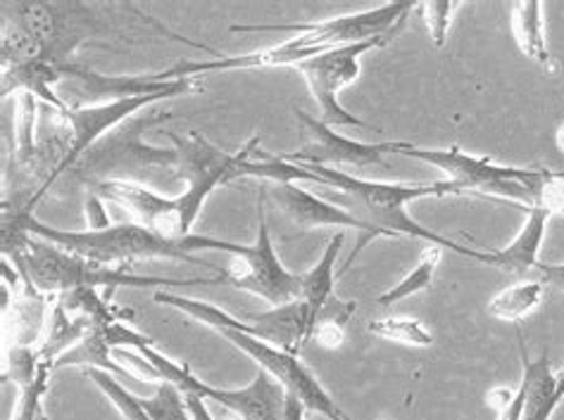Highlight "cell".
<instances>
[{
	"mask_svg": "<svg viewBox=\"0 0 564 420\" xmlns=\"http://www.w3.org/2000/svg\"><path fill=\"white\" fill-rule=\"evenodd\" d=\"M319 176L322 186L336 190V205L348 209V212L362 221L372 231L375 237H414L424 240L429 245L451 250L459 257H467L484 264L486 252L465 247L455 240L441 235L422 226L408 214V205L424 200V198H445V195H457V188L451 181L438 184H381V181H365V178L350 176L334 167H315V164H301Z\"/></svg>",
	"mask_w": 564,
	"mask_h": 420,
	"instance_id": "6da1fadb",
	"label": "cell"
},
{
	"mask_svg": "<svg viewBox=\"0 0 564 420\" xmlns=\"http://www.w3.org/2000/svg\"><path fill=\"white\" fill-rule=\"evenodd\" d=\"M3 252L18 264L32 295H65L77 288H188V285L227 283V276L217 278H155L124 272L122 266H102L77 257L48 240L29 235L26 231L6 223Z\"/></svg>",
	"mask_w": 564,
	"mask_h": 420,
	"instance_id": "7a4b0ae2",
	"label": "cell"
},
{
	"mask_svg": "<svg viewBox=\"0 0 564 420\" xmlns=\"http://www.w3.org/2000/svg\"><path fill=\"white\" fill-rule=\"evenodd\" d=\"M12 226L26 231L29 235H36L48 240V243L63 247L77 257H84L88 262H96L102 266H124L143 259H172L184 264H196L203 268L217 266L198 257V250H221L234 252L236 243L221 237L210 235H188L184 240H167L158 235L155 231L141 226V223H120V226H110L102 231H61L51 229L46 223L39 221L29 209L12 217Z\"/></svg>",
	"mask_w": 564,
	"mask_h": 420,
	"instance_id": "3957f363",
	"label": "cell"
},
{
	"mask_svg": "<svg viewBox=\"0 0 564 420\" xmlns=\"http://www.w3.org/2000/svg\"><path fill=\"white\" fill-rule=\"evenodd\" d=\"M180 164H176V181H184L186 190L176 198H167L165 217L158 223L155 233L167 240H184L196 226L207 198L219 188L227 186L236 178H241L243 162L258 153L260 136L250 139L239 153H225L210 141H205L200 133L191 131L186 136L180 133H167Z\"/></svg>",
	"mask_w": 564,
	"mask_h": 420,
	"instance_id": "277c9868",
	"label": "cell"
},
{
	"mask_svg": "<svg viewBox=\"0 0 564 420\" xmlns=\"http://www.w3.org/2000/svg\"><path fill=\"white\" fill-rule=\"evenodd\" d=\"M167 119H172V112H148L127 119L124 124L112 129L96 145L88 147L69 174H79L91 186L106 181L145 186V176L153 169L172 172L176 178L180 153L174 147H158L143 141L148 129L167 122Z\"/></svg>",
	"mask_w": 564,
	"mask_h": 420,
	"instance_id": "5b68a950",
	"label": "cell"
},
{
	"mask_svg": "<svg viewBox=\"0 0 564 420\" xmlns=\"http://www.w3.org/2000/svg\"><path fill=\"white\" fill-rule=\"evenodd\" d=\"M400 155L432 164L434 169L445 176V181H451L457 188V195L471 192L479 195V198H496L519 209L539 207L543 186L547 176H551L547 169L502 167V164H496L488 157L467 155L457 145L443 150H424L414 143H408V147Z\"/></svg>",
	"mask_w": 564,
	"mask_h": 420,
	"instance_id": "8992f818",
	"label": "cell"
},
{
	"mask_svg": "<svg viewBox=\"0 0 564 420\" xmlns=\"http://www.w3.org/2000/svg\"><path fill=\"white\" fill-rule=\"evenodd\" d=\"M417 8L410 0H398V3H386L372 10L340 14L315 24H236L231 26L234 34H267V32H291L289 38L295 48L322 55L326 51L355 46L377 36H391L393 26H403L408 14ZM395 34V32H393Z\"/></svg>",
	"mask_w": 564,
	"mask_h": 420,
	"instance_id": "52a82bcc",
	"label": "cell"
},
{
	"mask_svg": "<svg viewBox=\"0 0 564 420\" xmlns=\"http://www.w3.org/2000/svg\"><path fill=\"white\" fill-rule=\"evenodd\" d=\"M262 192V190H260ZM264 192L258 200V235L252 245H239L234 247V266L225 272L227 283L234 288L246 290L256 295L264 302L274 307L295 302L303 297V274H291L289 268L281 264L279 254L272 245L270 223H267L264 214Z\"/></svg>",
	"mask_w": 564,
	"mask_h": 420,
	"instance_id": "ba28073f",
	"label": "cell"
},
{
	"mask_svg": "<svg viewBox=\"0 0 564 420\" xmlns=\"http://www.w3.org/2000/svg\"><path fill=\"white\" fill-rule=\"evenodd\" d=\"M391 36H377L362 43H355V46L326 51L322 55H315L301 63L299 69L301 77L305 79L310 93L319 104V122L326 126H355V129H375L372 124L362 122L360 117L350 114L344 104L338 102V93L344 91L346 86L358 81L360 77V59L362 55L383 48Z\"/></svg>",
	"mask_w": 564,
	"mask_h": 420,
	"instance_id": "9c48e42d",
	"label": "cell"
},
{
	"mask_svg": "<svg viewBox=\"0 0 564 420\" xmlns=\"http://www.w3.org/2000/svg\"><path fill=\"white\" fill-rule=\"evenodd\" d=\"M215 333L225 338L229 344H234L236 350H241L246 356H250L262 371L270 373L274 380L284 385L286 393L299 397V401L307 411L322 413L329 420H350V416L340 409L334 397L322 387L313 371H310L295 354L274 347V344L264 342L256 335L239 333V330L217 328Z\"/></svg>",
	"mask_w": 564,
	"mask_h": 420,
	"instance_id": "30bf717a",
	"label": "cell"
},
{
	"mask_svg": "<svg viewBox=\"0 0 564 420\" xmlns=\"http://www.w3.org/2000/svg\"><path fill=\"white\" fill-rule=\"evenodd\" d=\"M295 117H299L307 143L301 150H293V153L279 155L281 159L293 164H315V167L334 169L338 164H350V167H383L386 157L400 155L408 147V141L362 143L346 139L305 110H295Z\"/></svg>",
	"mask_w": 564,
	"mask_h": 420,
	"instance_id": "8fae6325",
	"label": "cell"
},
{
	"mask_svg": "<svg viewBox=\"0 0 564 420\" xmlns=\"http://www.w3.org/2000/svg\"><path fill=\"white\" fill-rule=\"evenodd\" d=\"M12 12V24L32 36L46 63L69 65V55L91 32V12L82 5H46V3H20L6 5ZM10 22V20H6Z\"/></svg>",
	"mask_w": 564,
	"mask_h": 420,
	"instance_id": "7c38bea8",
	"label": "cell"
},
{
	"mask_svg": "<svg viewBox=\"0 0 564 420\" xmlns=\"http://www.w3.org/2000/svg\"><path fill=\"white\" fill-rule=\"evenodd\" d=\"M267 198L274 202V207L284 214L295 229L303 231H313V229H355L362 237L360 243L355 245V252L350 254V259L346 262L344 272L352 266L355 257L365 250L369 240H375L372 231H369L362 221L355 219L348 209L338 207L334 202H326L322 198H315L313 192H307L299 184H272L262 188Z\"/></svg>",
	"mask_w": 564,
	"mask_h": 420,
	"instance_id": "4fadbf2b",
	"label": "cell"
},
{
	"mask_svg": "<svg viewBox=\"0 0 564 420\" xmlns=\"http://www.w3.org/2000/svg\"><path fill=\"white\" fill-rule=\"evenodd\" d=\"M167 100L165 96H151V98H127V100H110V102H100V104H86V108H72L65 112L67 126H69V150L67 157L61 167L63 176L74 169L84 153L91 145H96L106 133L124 124L127 119L137 117L141 110H148L151 104Z\"/></svg>",
	"mask_w": 564,
	"mask_h": 420,
	"instance_id": "5bb4252c",
	"label": "cell"
},
{
	"mask_svg": "<svg viewBox=\"0 0 564 420\" xmlns=\"http://www.w3.org/2000/svg\"><path fill=\"white\" fill-rule=\"evenodd\" d=\"M63 74L82 86V91L88 100H127V98H180L200 93L203 84L198 79H174V81H158L153 74H141V77H108L96 69L82 65H65Z\"/></svg>",
	"mask_w": 564,
	"mask_h": 420,
	"instance_id": "9a60e30c",
	"label": "cell"
},
{
	"mask_svg": "<svg viewBox=\"0 0 564 420\" xmlns=\"http://www.w3.org/2000/svg\"><path fill=\"white\" fill-rule=\"evenodd\" d=\"M186 395H198L205 401H217L239 420H284L286 389L267 371H258L246 387H215L196 380Z\"/></svg>",
	"mask_w": 564,
	"mask_h": 420,
	"instance_id": "2e32d148",
	"label": "cell"
},
{
	"mask_svg": "<svg viewBox=\"0 0 564 420\" xmlns=\"http://www.w3.org/2000/svg\"><path fill=\"white\" fill-rule=\"evenodd\" d=\"M248 323L256 328V335L260 340L279 344L281 350L295 356H299L305 344L313 342L315 335L313 311H310L303 299L279 305L262 313H252V317H248Z\"/></svg>",
	"mask_w": 564,
	"mask_h": 420,
	"instance_id": "e0dca14e",
	"label": "cell"
},
{
	"mask_svg": "<svg viewBox=\"0 0 564 420\" xmlns=\"http://www.w3.org/2000/svg\"><path fill=\"white\" fill-rule=\"evenodd\" d=\"M524 212H527V221L512 243L502 250L486 252L484 257V264L494 266L498 272L508 274L512 278H524L529 272H533V268L539 266V252L543 245L547 221H551V214H547L545 209L531 207V209H524Z\"/></svg>",
	"mask_w": 564,
	"mask_h": 420,
	"instance_id": "ac0fdd59",
	"label": "cell"
},
{
	"mask_svg": "<svg viewBox=\"0 0 564 420\" xmlns=\"http://www.w3.org/2000/svg\"><path fill=\"white\" fill-rule=\"evenodd\" d=\"M63 67L65 65L43 63V59H39V63L8 67L3 69V91H0V96L10 98V93H29L46 104V108H53L57 112H69V104L55 93V84H61L65 79Z\"/></svg>",
	"mask_w": 564,
	"mask_h": 420,
	"instance_id": "d6986e66",
	"label": "cell"
},
{
	"mask_svg": "<svg viewBox=\"0 0 564 420\" xmlns=\"http://www.w3.org/2000/svg\"><path fill=\"white\" fill-rule=\"evenodd\" d=\"M519 342H522V364H524L522 383L527 385V407H524L522 420H551L553 413L557 411V404H555L557 378L551 368V358H547V354H541L536 362H531L524 350L522 335H519Z\"/></svg>",
	"mask_w": 564,
	"mask_h": 420,
	"instance_id": "ffe728a7",
	"label": "cell"
},
{
	"mask_svg": "<svg viewBox=\"0 0 564 420\" xmlns=\"http://www.w3.org/2000/svg\"><path fill=\"white\" fill-rule=\"evenodd\" d=\"M91 328H94L91 321L72 317V313L61 302H55L53 309L48 311L46 338H43L39 344L41 358L53 366L57 358L74 347V344L82 342Z\"/></svg>",
	"mask_w": 564,
	"mask_h": 420,
	"instance_id": "44dd1931",
	"label": "cell"
},
{
	"mask_svg": "<svg viewBox=\"0 0 564 420\" xmlns=\"http://www.w3.org/2000/svg\"><path fill=\"white\" fill-rule=\"evenodd\" d=\"M346 233H336L329 245H326L322 259L310 268L307 274H303V302L313 311V321L317 323L319 311L326 307V302L334 297V285H336V259L338 252L344 247Z\"/></svg>",
	"mask_w": 564,
	"mask_h": 420,
	"instance_id": "7402d4cb",
	"label": "cell"
},
{
	"mask_svg": "<svg viewBox=\"0 0 564 420\" xmlns=\"http://www.w3.org/2000/svg\"><path fill=\"white\" fill-rule=\"evenodd\" d=\"M512 34L519 51L533 63L543 67L551 65V51H547L543 32V5L539 0H522L512 5Z\"/></svg>",
	"mask_w": 564,
	"mask_h": 420,
	"instance_id": "603a6c76",
	"label": "cell"
},
{
	"mask_svg": "<svg viewBox=\"0 0 564 420\" xmlns=\"http://www.w3.org/2000/svg\"><path fill=\"white\" fill-rule=\"evenodd\" d=\"M112 358H115L112 347L108 344L106 335H102L100 325H94L91 330H88V335L82 342L74 344L69 352H65L61 358H57V362L53 364V371L65 368V366H82L84 371L86 368H98V371H108L112 375H120V378H131L133 380V375L124 366L115 364Z\"/></svg>",
	"mask_w": 564,
	"mask_h": 420,
	"instance_id": "cb8c5ba5",
	"label": "cell"
},
{
	"mask_svg": "<svg viewBox=\"0 0 564 420\" xmlns=\"http://www.w3.org/2000/svg\"><path fill=\"white\" fill-rule=\"evenodd\" d=\"M545 285L541 280H519L510 288L500 290L491 302H488V313L500 321H522L529 313L539 309L543 302Z\"/></svg>",
	"mask_w": 564,
	"mask_h": 420,
	"instance_id": "d4e9b609",
	"label": "cell"
},
{
	"mask_svg": "<svg viewBox=\"0 0 564 420\" xmlns=\"http://www.w3.org/2000/svg\"><path fill=\"white\" fill-rule=\"evenodd\" d=\"M441 250L443 247H436V245H429L422 254L420 264L412 268V272L400 280L398 285H393L391 290H386L383 295H379L375 299V305L386 309V307H395L398 302H403V299L412 297V295H420L424 292L429 285L434 283V276H436V268L441 264Z\"/></svg>",
	"mask_w": 564,
	"mask_h": 420,
	"instance_id": "484cf974",
	"label": "cell"
},
{
	"mask_svg": "<svg viewBox=\"0 0 564 420\" xmlns=\"http://www.w3.org/2000/svg\"><path fill=\"white\" fill-rule=\"evenodd\" d=\"M36 114L39 104L36 98L29 93H20L14 102V155L22 167L34 169L39 157V143H36Z\"/></svg>",
	"mask_w": 564,
	"mask_h": 420,
	"instance_id": "4316f807",
	"label": "cell"
},
{
	"mask_svg": "<svg viewBox=\"0 0 564 420\" xmlns=\"http://www.w3.org/2000/svg\"><path fill=\"white\" fill-rule=\"evenodd\" d=\"M367 330L381 340L400 342L417 350H426L434 344L432 330H426V325L417 319H379V321H369Z\"/></svg>",
	"mask_w": 564,
	"mask_h": 420,
	"instance_id": "83f0119b",
	"label": "cell"
},
{
	"mask_svg": "<svg viewBox=\"0 0 564 420\" xmlns=\"http://www.w3.org/2000/svg\"><path fill=\"white\" fill-rule=\"evenodd\" d=\"M84 373L91 378V383L100 389V393L108 397V401H112V407L122 413L124 420H153L141 407V397L131 395L127 387H122L115 380L112 373L98 371V368H86Z\"/></svg>",
	"mask_w": 564,
	"mask_h": 420,
	"instance_id": "f1b7e54d",
	"label": "cell"
},
{
	"mask_svg": "<svg viewBox=\"0 0 564 420\" xmlns=\"http://www.w3.org/2000/svg\"><path fill=\"white\" fill-rule=\"evenodd\" d=\"M141 407L153 420H193L186 395L172 383H160L153 397L141 399Z\"/></svg>",
	"mask_w": 564,
	"mask_h": 420,
	"instance_id": "f546056e",
	"label": "cell"
},
{
	"mask_svg": "<svg viewBox=\"0 0 564 420\" xmlns=\"http://www.w3.org/2000/svg\"><path fill=\"white\" fill-rule=\"evenodd\" d=\"M41 364H43V358H41L39 350L22 347V344H12V347L8 350L3 380H12L20 389H24L39 378Z\"/></svg>",
	"mask_w": 564,
	"mask_h": 420,
	"instance_id": "4dcf8cb0",
	"label": "cell"
},
{
	"mask_svg": "<svg viewBox=\"0 0 564 420\" xmlns=\"http://www.w3.org/2000/svg\"><path fill=\"white\" fill-rule=\"evenodd\" d=\"M53 373V366L48 362L41 364L39 371V378L20 389V401H18V409L12 413V420H43L41 418V401L48 393V375Z\"/></svg>",
	"mask_w": 564,
	"mask_h": 420,
	"instance_id": "1f68e13d",
	"label": "cell"
},
{
	"mask_svg": "<svg viewBox=\"0 0 564 420\" xmlns=\"http://www.w3.org/2000/svg\"><path fill=\"white\" fill-rule=\"evenodd\" d=\"M459 8V3H448V0H438V3H422L420 10L426 20L429 36H432L434 46L443 48L445 41H448L453 14Z\"/></svg>",
	"mask_w": 564,
	"mask_h": 420,
	"instance_id": "d6a6232c",
	"label": "cell"
},
{
	"mask_svg": "<svg viewBox=\"0 0 564 420\" xmlns=\"http://www.w3.org/2000/svg\"><path fill=\"white\" fill-rule=\"evenodd\" d=\"M86 221H88V231H102L110 229V217L106 212V205H102V198L96 192H91L86 198Z\"/></svg>",
	"mask_w": 564,
	"mask_h": 420,
	"instance_id": "836d02e7",
	"label": "cell"
},
{
	"mask_svg": "<svg viewBox=\"0 0 564 420\" xmlns=\"http://www.w3.org/2000/svg\"><path fill=\"white\" fill-rule=\"evenodd\" d=\"M539 274H541V283L547 285V288L564 292V264H545L539 262Z\"/></svg>",
	"mask_w": 564,
	"mask_h": 420,
	"instance_id": "e575fe53",
	"label": "cell"
},
{
	"mask_svg": "<svg viewBox=\"0 0 564 420\" xmlns=\"http://www.w3.org/2000/svg\"><path fill=\"white\" fill-rule=\"evenodd\" d=\"M514 395H517V389H510V387H496V389H491V393L486 395V404L488 407H494V409H498V413L500 411H505L512 404V399H514Z\"/></svg>",
	"mask_w": 564,
	"mask_h": 420,
	"instance_id": "d590c367",
	"label": "cell"
},
{
	"mask_svg": "<svg viewBox=\"0 0 564 420\" xmlns=\"http://www.w3.org/2000/svg\"><path fill=\"white\" fill-rule=\"evenodd\" d=\"M186 404H188V411L193 416V420H215L210 416V411H207V404L203 397L198 395H186Z\"/></svg>",
	"mask_w": 564,
	"mask_h": 420,
	"instance_id": "8d00e7d4",
	"label": "cell"
},
{
	"mask_svg": "<svg viewBox=\"0 0 564 420\" xmlns=\"http://www.w3.org/2000/svg\"><path fill=\"white\" fill-rule=\"evenodd\" d=\"M305 407L299 401V397L286 393V407H284V420H305Z\"/></svg>",
	"mask_w": 564,
	"mask_h": 420,
	"instance_id": "74e56055",
	"label": "cell"
},
{
	"mask_svg": "<svg viewBox=\"0 0 564 420\" xmlns=\"http://www.w3.org/2000/svg\"><path fill=\"white\" fill-rule=\"evenodd\" d=\"M555 378H557V389H555V404H557V407H560V404L564 401V368L555 375Z\"/></svg>",
	"mask_w": 564,
	"mask_h": 420,
	"instance_id": "f35d334b",
	"label": "cell"
},
{
	"mask_svg": "<svg viewBox=\"0 0 564 420\" xmlns=\"http://www.w3.org/2000/svg\"><path fill=\"white\" fill-rule=\"evenodd\" d=\"M555 141H557V147H560L562 153H564V124L557 129V136H555Z\"/></svg>",
	"mask_w": 564,
	"mask_h": 420,
	"instance_id": "ab89813d",
	"label": "cell"
}]
</instances>
